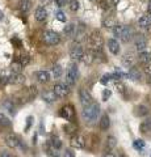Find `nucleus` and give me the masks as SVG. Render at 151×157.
<instances>
[{
  "instance_id": "obj_1",
  "label": "nucleus",
  "mask_w": 151,
  "mask_h": 157,
  "mask_svg": "<svg viewBox=\"0 0 151 157\" xmlns=\"http://www.w3.org/2000/svg\"><path fill=\"white\" fill-rule=\"evenodd\" d=\"M99 115H100V106L99 104H95V102H92L88 106H84V109L81 111L83 119L85 122H88V123H93L97 118H99Z\"/></svg>"
},
{
  "instance_id": "obj_2",
  "label": "nucleus",
  "mask_w": 151,
  "mask_h": 157,
  "mask_svg": "<svg viewBox=\"0 0 151 157\" xmlns=\"http://www.w3.org/2000/svg\"><path fill=\"white\" fill-rule=\"evenodd\" d=\"M42 39H43V42H45V45H47V46H57L61 43L59 34L53 32V30H46L43 33Z\"/></svg>"
},
{
  "instance_id": "obj_3",
  "label": "nucleus",
  "mask_w": 151,
  "mask_h": 157,
  "mask_svg": "<svg viewBox=\"0 0 151 157\" xmlns=\"http://www.w3.org/2000/svg\"><path fill=\"white\" fill-rule=\"evenodd\" d=\"M79 68H77L76 64H70V67L67 68V72H66V81H67V85H74L75 82L77 81L79 78Z\"/></svg>"
},
{
  "instance_id": "obj_4",
  "label": "nucleus",
  "mask_w": 151,
  "mask_h": 157,
  "mask_svg": "<svg viewBox=\"0 0 151 157\" xmlns=\"http://www.w3.org/2000/svg\"><path fill=\"white\" fill-rule=\"evenodd\" d=\"M88 42H89V46L92 48V51H95V52L101 51V47H103V38H101L100 33L97 32V30L93 32L89 36Z\"/></svg>"
},
{
  "instance_id": "obj_5",
  "label": "nucleus",
  "mask_w": 151,
  "mask_h": 157,
  "mask_svg": "<svg viewBox=\"0 0 151 157\" xmlns=\"http://www.w3.org/2000/svg\"><path fill=\"white\" fill-rule=\"evenodd\" d=\"M53 92L57 96V98H65L70 94V85L65 84V82H59V84H55L53 88Z\"/></svg>"
},
{
  "instance_id": "obj_6",
  "label": "nucleus",
  "mask_w": 151,
  "mask_h": 157,
  "mask_svg": "<svg viewBox=\"0 0 151 157\" xmlns=\"http://www.w3.org/2000/svg\"><path fill=\"white\" fill-rule=\"evenodd\" d=\"M84 50H83V47L80 45H76L74 47L70 48V58L74 59V60H81L83 55H84Z\"/></svg>"
},
{
  "instance_id": "obj_7",
  "label": "nucleus",
  "mask_w": 151,
  "mask_h": 157,
  "mask_svg": "<svg viewBox=\"0 0 151 157\" xmlns=\"http://www.w3.org/2000/svg\"><path fill=\"white\" fill-rule=\"evenodd\" d=\"M71 147L72 148H76V149H81L85 147V139L81 135H75L71 137Z\"/></svg>"
},
{
  "instance_id": "obj_8",
  "label": "nucleus",
  "mask_w": 151,
  "mask_h": 157,
  "mask_svg": "<svg viewBox=\"0 0 151 157\" xmlns=\"http://www.w3.org/2000/svg\"><path fill=\"white\" fill-rule=\"evenodd\" d=\"M79 101H80V104L83 106L91 105L92 104V97L89 94V92L85 90V89H80L79 90Z\"/></svg>"
},
{
  "instance_id": "obj_9",
  "label": "nucleus",
  "mask_w": 151,
  "mask_h": 157,
  "mask_svg": "<svg viewBox=\"0 0 151 157\" xmlns=\"http://www.w3.org/2000/svg\"><path fill=\"white\" fill-rule=\"evenodd\" d=\"M61 117L62 118H65V119L67 121H71L72 118H74V114H75V111H74V107H72L71 105H66V106H63L62 109H61Z\"/></svg>"
},
{
  "instance_id": "obj_10",
  "label": "nucleus",
  "mask_w": 151,
  "mask_h": 157,
  "mask_svg": "<svg viewBox=\"0 0 151 157\" xmlns=\"http://www.w3.org/2000/svg\"><path fill=\"white\" fill-rule=\"evenodd\" d=\"M8 80H9V84H13V85H21L25 82V76L22 73H12L11 76H8Z\"/></svg>"
},
{
  "instance_id": "obj_11",
  "label": "nucleus",
  "mask_w": 151,
  "mask_h": 157,
  "mask_svg": "<svg viewBox=\"0 0 151 157\" xmlns=\"http://www.w3.org/2000/svg\"><path fill=\"white\" fill-rule=\"evenodd\" d=\"M34 76H36V80H37L38 82H41V84H45V82H47V81L51 80V78H50V73H49L47 71H45V70L37 71Z\"/></svg>"
},
{
  "instance_id": "obj_12",
  "label": "nucleus",
  "mask_w": 151,
  "mask_h": 157,
  "mask_svg": "<svg viewBox=\"0 0 151 157\" xmlns=\"http://www.w3.org/2000/svg\"><path fill=\"white\" fill-rule=\"evenodd\" d=\"M4 141H6V144L9 148H16V147L20 144V140H18V137L14 134H8L6 136V139H4Z\"/></svg>"
},
{
  "instance_id": "obj_13",
  "label": "nucleus",
  "mask_w": 151,
  "mask_h": 157,
  "mask_svg": "<svg viewBox=\"0 0 151 157\" xmlns=\"http://www.w3.org/2000/svg\"><path fill=\"white\" fill-rule=\"evenodd\" d=\"M106 45H108L109 51L113 54V55H117V54L120 52V43H118V41H117L116 38H110V39H108Z\"/></svg>"
},
{
  "instance_id": "obj_14",
  "label": "nucleus",
  "mask_w": 151,
  "mask_h": 157,
  "mask_svg": "<svg viewBox=\"0 0 151 157\" xmlns=\"http://www.w3.org/2000/svg\"><path fill=\"white\" fill-rule=\"evenodd\" d=\"M133 37H134V32H133V29H131L130 26H126V25H125V28H124L122 34H121L120 39H121L122 42H129Z\"/></svg>"
},
{
  "instance_id": "obj_15",
  "label": "nucleus",
  "mask_w": 151,
  "mask_h": 157,
  "mask_svg": "<svg viewBox=\"0 0 151 157\" xmlns=\"http://www.w3.org/2000/svg\"><path fill=\"white\" fill-rule=\"evenodd\" d=\"M134 46H135V50L139 51V52H142V51L146 50V47H147V42H146V39L142 36H139L137 39H135Z\"/></svg>"
},
{
  "instance_id": "obj_16",
  "label": "nucleus",
  "mask_w": 151,
  "mask_h": 157,
  "mask_svg": "<svg viewBox=\"0 0 151 157\" xmlns=\"http://www.w3.org/2000/svg\"><path fill=\"white\" fill-rule=\"evenodd\" d=\"M134 62H135V55L133 52H126L125 55L122 56V63H124V66L126 67H133L134 64Z\"/></svg>"
},
{
  "instance_id": "obj_17",
  "label": "nucleus",
  "mask_w": 151,
  "mask_h": 157,
  "mask_svg": "<svg viewBox=\"0 0 151 157\" xmlns=\"http://www.w3.org/2000/svg\"><path fill=\"white\" fill-rule=\"evenodd\" d=\"M95 58H96L95 51H85L84 55H83V58H81V60H83V63H84V64L89 66V64H92V63H93Z\"/></svg>"
},
{
  "instance_id": "obj_18",
  "label": "nucleus",
  "mask_w": 151,
  "mask_h": 157,
  "mask_svg": "<svg viewBox=\"0 0 151 157\" xmlns=\"http://www.w3.org/2000/svg\"><path fill=\"white\" fill-rule=\"evenodd\" d=\"M34 17L37 21H43V20H46V17H47V11L43 7H38L34 12Z\"/></svg>"
},
{
  "instance_id": "obj_19",
  "label": "nucleus",
  "mask_w": 151,
  "mask_h": 157,
  "mask_svg": "<svg viewBox=\"0 0 151 157\" xmlns=\"http://www.w3.org/2000/svg\"><path fill=\"white\" fill-rule=\"evenodd\" d=\"M110 127V118L108 114H103L100 118V128L103 131H106Z\"/></svg>"
},
{
  "instance_id": "obj_20",
  "label": "nucleus",
  "mask_w": 151,
  "mask_h": 157,
  "mask_svg": "<svg viewBox=\"0 0 151 157\" xmlns=\"http://www.w3.org/2000/svg\"><path fill=\"white\" fill-rule=\"evenodd\" d=\"M138 60L142 63L143 66L147 67L150 63H151V54H149L147 51H142L139 52V56H138Z\"/></svg>"
},
{
  "instance_id": "obj_21",
  "label": "nucleus",
  "mask_w": 151,
  "mask_h": 157,
  "mask_svg": "<svg viewBox=\"0 0 151 157\" xmlns=\"http://www.w3.org/2000/svg\"><path fill=\"white\" fill-rule=\"evenodd\" d=\"M41 97H42V100L43 101H46V102H54L55 100H57V96L54 94V92H50V90H43L42 93H41Z\"/></svg>"
},
{
  "instance_id": "obj_22",
  "label": "nucleus",
  "mask_w": 151,
  "mask_h": 157,
  "mask_svg": "<svg viewBox=\"0 0 151 157\" xmlns=\"http://www.w3.org/2000/svg\"><path fill=\"white\" fill-rule=\"evenodd\" d=\"M63 33H65L66 37H74L75 33H76V26L75 24H67V25L65 26V29H63Z\"/></svg>"
},
{
  "instance_id": "obj_23",
  "label": "nucleus",
  "mask_w": 151,
  "mask_h": 157,
  "mask_svg": "<svg viewBox=\"0 0 151 157\" xmlns=\"http://www.w3.org/2000/svg\"><path fill=\"white\" fill-rule=\"evenodd\" d=\"M128 77L131 78V80H139V78H142V73H141V71L138 70V68L131 67L129 73H128Z\"/></svg>"
},
{
  "instance_id": "obj_24",
  "label": "nucleus",
  "mask_w": 151,
  "mask_h": 157,
  "mask_svg": "<svg viewBox=\"0 0 151 157\" xmlns=\"http://www.w3.org/2000/svg\"><path fill=\"white\" fill-rule=\"evenodd\" d=\"M138 25L143 29L150 28L151 26V16H142L138 20Z\"/></svg>"
},
{
  "instance_id": "obj_25",
  "label": "nucleus",
  "mask_w": 151,
  "mask_h": 157,
  "mask_svg": "<svg viewBox=\"0 0 151 157\" xmlns=\"http://www.w3.org/2000/svg\"><path fill=\"white\" fill-rule=\"evenodd\" d=\"M62 73H63V70H62V66L61 64H55L54 67H53L51 76L54 77V78H59L62 76Z\"/></svg>"
},
{
  "instance_id": "obj_26",
  "label": "nucleus",
  "mask_w": 151,
  "mask_h": 157,
  "mask_svg": "<svg viewBox=\"0 0 151 157\" xmlns=\"http://www.w3.org/2000/svg\"><path fill=\"white\" fill-rule=\"evenodd\" d=\"M139 130H141V132H143V134L145 132H151V119L143 121L139 126Z\"/></svg>"
},
{
  "instance_id": "obj_27",
  "label": "nucleus",
  "mask_w": 151,
  "mask_h": 157,
  "mask_svg": "<svg viewBox=\"0 0 151 157\" xmlns=\"http://www.w3.org/2000/svg\"><path fill=\"white\" fill-rule=\"evenodd\" d=\"M30 6L32 4L29 0H21L20 4H18V8H20V11L22 13H26V12H29V9H30Z\"/></svg>"
},
{
  "instance_id": "obj_28",
  "label": "nucleus",
  "mask_w": 151,
  "mask_h": 157,
  "mask_svg": "<svg viewBox=\"0 0 151 157\" xmlns=\"http://www.w3.org/2000/svg\"><path fill=\"white\" fill-rule=\"evenodd\" d=\"M117 145V139L114 136H108V139H106V148H108V151H112L114 149Z\"/></svg>"
},
{
  "instance_id": "obj_29",
  "label": "nucleus",
  "mask_w": 151,
  "mask_h": 157,
  "mask_svg": "<svg viewBox=\"0 0 151 157\" xmlns=\"http://www.w3.org/2000/svg\"><path fill=\"white\" fill-rule=\"evenodd\" d=\"M117 25L113 17H106L103 20V26L104 28H114Z\"/></svg>"
},
{
  "instance_id": "obj_30",
  "label": "nucleus",
  "mask_w": 151,
  "mask_h": 157,
  "mask_svg": "<svg viewBox=\"0 0 151 157\" xmlns=\"http://www.w3.org/2000/svg\"><path fill=\"white\" fill-rule=\"evenodd\" d=\"M22 67H24V66L21 64V62L17 60V62H13L12 64H11V70H12L14 73H21Z\"/></svg>"
},
{
  "instance_id": "obj_31",
  "label": "nucleus",
  "mask_w": 151,
  "mask_h": 157,
  "mask_svg": "<svg viewBox=\"0 0 151 157\" xmlns=\"http://www.w3.org/2000/svg\"><path fill=\"white\" fill-rule=\"evenodd\" d=\"M137 115L138 117H145V115H147L149 114V107L147 106H145V105H139L137 107Z\"/></svg>"
},
{
  "instance_id": "obj_32",
  "label": "nucleus",
  "mask_w": 151,
  "mask_h": 157,
  "mask_svg": "<svg viewBox=\"0 0 151 157\" xmlns=\"http://www.w3.org/2000/svg\"><path fill=\"white\" fill-rule=\"evenodd\" d=\"M51 147L55 149H61L62 148V140L58 136H53L51 137Z\"/></svg>"
},
{
  "instance_id": "obj_33",
  "label": "nucleus",
  "mask_w": 151,
  "mask_h": 157,
  "mask_svg": "<svg viewBox=\"0 0 151 157\" xmlns=\"http://www.w3.org/2000/svg\"><path fill=\"white\" fill-rule=\"evenodd\" d=\"M3 106H4V109L8 110L11 114H14V106H13V102L11 100H6V101H4Z\"/></svg>"
},
{
  "instance_id": "obj_34",
  "label": "nucleus",
  "mask_w": 151,
  "mask_h": 157,
  "mask_svg": "<svg viewBox=\"0 0 151 157\" xmlns=\"http://www.w3.org/2000/svg\"><path fill=\"white\" fill-rule=\"evenodd\" d=\"M124 28H125V25H121V24H117V25L113 28V34H114V37L120 38V37H121V34H122Z\"/></svg>"
},
{
  "instance_id": "obj_35",
  "label": "nucleus",
  "mask_w": 151,
  "mask_h": 157,
  "mask_svg": "<svg viewBox=\"0 0 151 157\" xmlns=\"http://www.w3.org/2000/svg\"><path fill=\"white\" fill-rule=\"evenodd\" d=\"M55 17H57L58 21H61V22H66V21H67L66 14H65V12H62V11H58V12L55 13Z\"/></svg>"
},
{
  "instance_id": "obj_36",
  "label": "nucleus",
  "mask_w": 151,
  "mask_h": 157,
  "mask_svg": "<svg viewBox=\"0 0 151 157\" xmlns=\"http://www.w3.org/2000/svg\"><path fill=\"white\" fill-rule=\"evenodd\" d=\"M70 9L72 12H76L77 9H79V7H80V4H79V2H77V0H71L70 2Z\"/></svg>"
},
{
  "instance_id": "obj_37",
  "label": "nucleus",
  "mask_w": 151,
  "mask_h": 157,
  "mask_svg": "<svg viewBox=\"0 0 151 157\" xmlns=\"http://www.w3.org/2000/svg\"><path fill=\"white\" fill-rule=\"evenodd\" d=\"M0 124L4 126V127H8V126H11V122H9V119L7 117H4L0 114Z\"/></svg>"
},
{
  "instance_id": "obj_38",
  "label": "nucleus",
  "mask_w": 151,
  "mask_h": 157,
  "mask_svg": "<svg viewBox=\"0 0 151 157\" xmlns=\"http://www.w3.org/2000/svg\"><path fill=\"white\" fill-rule=\"evenodd\" d=\"M133 145H134V148H137V149H142L145 147V141L141 140V139H137V140H134Z\"/></svg>"
},
{
  "instance_id": "obj_39",
  "label": "nucleus",
  "mask_w": 151,
  "mask_h": 157,
  "mask_svg": "<svg viewBox=\"0 0 151 157\" xmlns=\"http://www.w3.org/2000/svg\"><path fill=\"white\" fill-rule=\"evenodd\" d=\"M33 119H34V118H33L32 115H30V117H28V119H26V124H25V128H24V131H25V132H28V131H29V128L32 127V124H33Z\"/></svg>"
},
{
  "instance_id": "obj_40",
  "label": "nucleus",
  "mask_w": 151,
  "mask_h": 157,
  "mask_svg": "<svg viewBox=\"0 0 151 157\" xmlns=\"http://www.w3.org/2000/svg\"><path fill=\"white\" fill-rule=\"evenodd\" d=\"M114 88L117 89V92H120V93H124L125 89H126L125 85L122 84V82H120V81H117V82H116V84H114Z\"/></svg>"
},
{
  "instance_id": "obj_41",
  "label": "nucleus",
  "mask_w": 151,
  "mask_h": 157,
  "mask_svg": "<svg viewBox=\"0 0 151 157\" xmlns=\"http://www.w3.org/2000/svg\"><path fill=\"white\" fill-rule=\"evenodd\" d=\"M20 62H21V64H22V66H26V64H29V62H30V56L24 55V56L20 58Z\"/></svg>"
},
{
  "instance_id": "obj_42",
  "label": "nucleus",
  "mask_w": 151,
  "mask_h": 157,
  "mask_svg": "<svg viewBox=\"0 0 151 157\" xmlns=\"http://www.w3.org/2000/svg\"><path fill=\"white\" fill-rule=\"evenodd\" d=\"M63 157H75V152L72 151L71 148H67L65 151V155H63Z\"/></svg>"
},
{
  "instance_id": "obj_43",
  "label": "nucleus",
  "mask_w": 151,
  "mask_h": 157,
  "mask_svg": "<svg viewBox=\"0 0 151 157\" xmlns=\"http://www.w3.org/2000/svg\"><path fill=\"white\" fill-rule=\"evenodd\" d=\"M110 78H112V75H104L103 77H101V80H100V82H101V84H108V81L110 80Z\"/></svg>"
},
{
  "instance_id": "obj_44",
  "label": "nucleus",
  "mask_w": 151,
  "mask_h": 157,
  "mask_svg": "<svg viewBox=\"0 0 151 157\" xmlns=\"http://www.w3.org/2000/svg\"><path fill=\"white\" fill-rule=\"evenodd\" d=\"M55 151H57L55 148H51V149H49V152H47L49 157H58V153H57Z\"/></svg>"
},
{
  "instance_id": "obj_45",
  "label": "nucleus",
  "mask_w": 151,
  "mask_h": 157,
  "mask_svg": "<svg viewBox=\"0 0 151 157\" xmlns=\"http://www.w3.org/2000/svg\"><path fill=\"white\" fill-rule=\"evenodd\" d=\"M55 3H57V6L59 7V8L67 6V0H55Z\"/></svg>"
},
{
  "instance_id": "obj_46",
  "label": "nucleus",
  "mask_w": 151,
  "mask_h": 157,
  "mask_svg": "<svg viewBox=\"0 0 151 157\" xmlns=\"http://www.w3.org/2000/svg\"><path fill=\"white\" fill-rule=\"evenodd\" d=\"M65 130H67V131H66L67 134H70V132H75V127H74V126L70 127V124H67V126H65Z\"/></svg>"
},
{
  "instance_id": "obj_47",
  "label": "nucleus",
  "mask_w": 151,
  "mask_h": 157,
  "mask_svg": "<svg viewBox=\"0 0 151 157\" xmlns=\"http://www.w3.org/2000/svg\"><path fill=\"white\" fill-rule=\"evenodd\" d=\"M109 97H110V90L105 89V90H104V94H103V100H104V101H106Z\"/></svg>"
},
{
  "instance_id": "obj_48",
  "label": "nucleus",
  "mask_w": 151,
  "mask_h": 157,
  "mask_svg": "<svg viewBox=\"0 0 151 157\" xmlns=\"http://www.w3.org/2000/svg\"><path fill=\"white\" fill-rule=\"evenodd\" d=\"M0 157H12V156L9 155V152L4 151V152H2V155H0Z\"/></svg>"
},
{
  "instance_id": "obj_49",
  "label": "nucleus",
  "mask_w": 151,
  "mask_h": 157,
  "mask_svg": "<svg viewBox=\"0 0 151 157\" xmlns=\"http://www.w3.org/2000/svg\"><path fill=\"white\" fill-rule=\"evenodd\" d=\"M104 157H117L114 153H112V152H108V153H105Z\"/></svg>"
},
{
  "instance_id": "obj_50",
  "label": "nucleus",
  "mask_w": 151,
  "mask_h": 157,
  "mask_svg": "<svg viewBox=\"0 0 151 157\" xmlns=\"http://www.w3.org/2000/svg\"><path fill=\"white\" fill-rule=\"evenodd\" d=\"M149 12L151 13V0H149Z\"/></svg>"
},
{
  "instance_id": "obj_51",
  "label": "nucleus",
  "mask_w": 151,
  "mask_h": 157,
  "mask_svg": "<svg viewBox=\"0 0 151 157\" xmlns=\"http://www.w3.org/2000/svg\"><path fill=\"white\" fill-rule=\"evenodd\" d=\"M147 82H149V84H151V75L147 76Z\"/></svg>"
},
{
  "instance_id": "obj_52",
  "label": "nucleus",
  "mask_w": 151,
  "mask_h": 157,
  "mask_svg": "<svg viewBox=\"0 0 151 157\" xmlns=\"http://www.w3.org/2000/svg\"><path fill=\"white\" fill-rule=\"evenodd\" d=\"M0 20H3V13L0 12Z\"/></svg>"
},
{
  "instance_id": "obj_53",
  "label": "nucleus",
  "mask_w": 151,
  "mask_h": 157,
  "mask_svg": "<svg viewBox=\"0 0 151 157\" xmlns=\"http://www.w3.org/2000/svg\"><path fill=\"white\" fill-rule=\"evenodd\" d=\"M120 157H125V156H124V155H121V156H120Z\"/></svg>"
},
{
  "instance_id": "obj_54",
  "label": "nucleus",
  "mask_w": 151,
  "mask_h": 157,
  "mask_svg": "<svg viewBox=\"0 0 151 157\" xmlns=\"http://www.w3.org/2000/svg\"><path fill=\"white\" fill-rule=\"evenodd\" d=\"M49 2H53V0H49Z\"/></svg>"
}]
</instances>
